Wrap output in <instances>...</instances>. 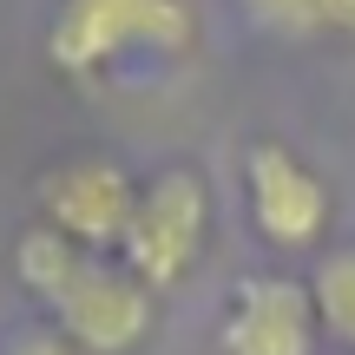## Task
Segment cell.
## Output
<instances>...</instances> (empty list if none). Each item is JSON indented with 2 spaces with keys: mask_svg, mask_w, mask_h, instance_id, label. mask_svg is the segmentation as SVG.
Instances as JSON below:
<instances>
[{
  "mask_svg": "<svg viewBox=\"0 0 355 355\" xmlns=\"http://www.w3.org/2000/svg\"><path fill=\"white\" fill-rule=\"evenodd\" d=\"M204 243H211V184L191 165H165V171H152L139 184L132 217H125V237H119L112 257L152 296H165V290H178V283L191 277Z\"/></svg>",
  "mask_w": 355,
  "mask_h": 355,
  "instance_id": "7a4b0ae2",
  "label": "cell"
},
{
  "mask_svg": "<svg viewBox=\"0 0 355 355\" xmlns=\"http://www.w3.org/2000/svg\"><path fill=\"white\" fill-rule=\"evenodd\" d=\"M309 303H316V322L355 355V243H336V250L316 263Z\"/></svg>",
  "mask_w": 355,
  "mask_h": 355,
  "instance_id": "ba28073f",
  "label": "cell"
},
{
  "mask_svg": "<svg viewBox=\"0 0 355 355\" xmlns=\"http://www.w3.org/2000/svg\"><path fill=\"white\" fill-rule=\"evenodd\" d=\"M40 309L73 343V355H132V349H145V336L158 322V296L119 257H99V250L79 257Z\"/></svg>",
  "mask_w": 355,
  "mask_h": 355,
  "instance_id": "3957f363",
  "label": "cell"
},
{
  "mask_svg": "<svg viewBox=\"0 0 355 355\" xmlns=\"http://www.w3.org/2000/svg\"><path fill=\"white\" fill-rule=\"evenodd\" d=\"M309 20L329 33H355V0H309Z\"/></svg>",
  "mask_w": 355,
  "mask_h": 355,
  "instance_id": "8fae6325",
  "label": "cell"
},
{
  "mask_svg": "<svg viewBox=\"0 0 355 355\" xmlns=\"http://www.w3.org/2000/svg\"><path fill=\"white\" fill-rule=\"evenodd\" d=\"M322 322L309 303V277H243L230 290L217 349L224 355H316Z\"/></svg>",
  "mask_w": 355,
  "mask_h": 355,
  "instance_id": "8992f818",
  "label": "cell"
},
{
  "mask_svg": "<svg viewBox=\"0 0 355 355\" xmlns=\"http://www.w3.org/2000/svg\"><path fill=\"white\" fill-rule=\"evenodd\" d=\"M243 7H250L263 26H277V33H316V20H309V0H243Z\"/></svg>",
  "mask_w": 355,
  "mask_h": 355,
  "instance_id": "9c48e42d",
  "label": "cell"
},
{
  "mask_svg": "<svg viewBox=\"0 0 355 355\" xmlns=\"http://www.w3.org/2000/svg\"><path fill=\"white\" fill-rule=\"evenodd\" d=\"M79 243H66L60 230H46V224H26L20 237H13V277H20V290L33 296V303H46L53 290L66 283V270L79 263Z\"/></svg>",
  "mask_w": 355,
  "mask_h": 355,
  "instance_id": "52a82bcc",
  "label": "cell"
},
{
  "mask_svg": "<svg viewBox=\"0 0 355 355\" xmlns=\"http://www.w3.org/2000/svg\"><path fill=\"white\" fill-rule=\"evenodd\" d=\"M132 198H139V178H132L119 158L105 152H86V158H60L33 178V224L60 230L66 243L79 250H99L112 257L119 237H125V217H132Z\"/></svg>",
  "mask_w": 355,
  "mask_h": 355,
  "instance_id": "277c9868",
  "label": "cell"
},
{
  "mask_svg": "<svg viewBox=\"0 0 355 355\" xmlns=\"http://www.w3.org/2000/svg\"><path fill=\"white\" fill-rule=\"evenodd\" d=\"M0 355H73V343H66L60 329H20V336H7V343H0Z\"/></svg>",
  "mask_w": 355,
  "mask_h": 355,
  "instance_id": "30bf717a",
  "label": "cell"
},
{
  "mask_svg": "<svg viewBox=\"0 0 355 355\" xmlns=\"http://www.w3.org/2000/svg\"><path fill=\"white\" fill-rule=\"evenodd\" d=\"M198 46L191 0H60L46 26V60L66 79H99L132 53L178 60Z\"/></svg>",
  "mask_w": 355,
  "mask_h": 355,
  "instance_id": "6da1fadb",
  "label": "cell"
},
{
  "mask_svg": "<svg viewBox=\"0 0 355 355\" xmlns=\"http://www.w3.org/2000/svg\"><path fill=\"white\" fill-rule=\"evenodd\" d=\"M243 198L250 224L270 250H309L329 230V184L303 165L283 139H250L243 145Z\"/></svg>",
  "mask_w": 355,
  "mask_h": 355,
  "instance_id": "5b68a950",
  "label": "cell"
}]
</instances>
